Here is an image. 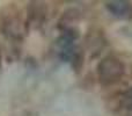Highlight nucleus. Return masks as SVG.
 Segmentation results:
<instances>
[{"mask_svg":"<svg viewBox=\"0 0 132 116\" xmlns=\"http://www.w3.org/2000/svg\"><path fill=\"white\" fill-rule=\"evenodd\" d=\"M124 71V64L118 58L112 56L103 58L97 66L98 79L104 85H110L118 81L123 77Z\"/></svg>","mask_w":132,"mask_h":116,"instance_id":"obj_1","label":"nucleus"},{"mask_svg":"<svg viewBox=\"0 0 132 116\" xmlns=\"http://www.w3.org/2000/svg\"><path fill=\"white\" fill-rule=\"evenodd\" d=\"M105 7L112 15L121 19H130L132 18V5L128 1H109L105 4Z\"/></svg>","mask_w":132,"mask_h":116,"instance_id":"obj_2","label":"nucleus"},{"mask_svg":"<svg viewBox=\"0 0 132 116\" xmlns=\"http://www.w3.org/2000/svg\"><path fill=\"white\" fill-rule=\"evenodd\" d=\"M121 106L125 110V116H132V88L126 91L122 96Z\"/></svg>","mask_w":132,"mask_h":116,"instance_id":"obj_3","label":"nucleus"}]
</instances>
